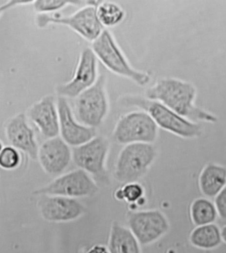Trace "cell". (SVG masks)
<instances>
[{
    "mask_svg": "<svg viewBox=\"0 0 226 253\" xmlns=\"http://www.w3.org/2000/svg\"><path fill=\"white\" fill-rule=\"evenodd\" d=\"M146 98L159 101L191 122L215 124L217 117L194 105L196 89L192 84L175 79L159 80L147 89Z\"/></svg>",
    "mask_w": 226,
    "mask_h": 253,
    "instance_id": "6da1fadb",
    "label": "cell"
},
{
    "mask_svg": "<svg viewBox=\"0 0 226 253\" xmlns=\"http://www.w3.org/2000/svg\"><path fill=\"white\" fill-rule=\"evenodd\" d=\"M123 106L136 107L147 113L158 126L184 139L200 137L203 133L202 126L179 116L168 107L159 102L139 96L126 95L121 98Z\"/></svg>",
    "mask_w": 226,
    "mask_h": 253,
    "instance_id": "7a4b0ae2",
    "label": "cell"
},
{
    "mask_svg": "<svg viewBox=\"0 0 226 253\" xmlns=\"http://www.w3.org/2000/svg\"><path fill=\"white\" fill-rule=\"evenodd\" d=\"M91 48L98 60L115 75L130 80L140 86H145L150 83L151 77L149 74L132 67L108 29H105L100 37L91 42Z\"/></svg>",
    "mask_w": 226,
    "mask_h": 253,
    "instance_id": "3957f363",
    "label": "cell"
},
{
    "mask_svg": "<svg viewBox=\"0 0 226 253\" xmlns=\"http://www.w3.org/2000/svg\"><path fill=\"white\" fill-rule=\"evenodd\" d=\"M157 157V149L151 143L126 145L117 159L114 178L123 184L139 182L147 174Z\"/></svg>",
    "mask_w": 226,
    "mask_h": 253,
    "instance_id": "277c9868",
    "label": "cell"
},
{
    "mask_svg": "<svg viewBox=\"0 0 226 253\" xmlns=\"http://www.w3.org/2000/svg\"><path fill=\"white\" fill-rule=\"evenodd\" d=\"M100 1H87V5L73 14L61 16L56 14H38L37 26L45 28L49 25H61L71 28L82 38L93 42L105 28L99 21L96 7Z\"/></svg>",
    "mask_w": 226,
    "mask_h": 253,
    "instance_id": "5b68a950",
    "label": "cell"
},
{
    "mask_svg": "<svg viewBox=\"0 0 226 253\" xmlns=\"http://www.w3.org/2000/svg\"><path fill=\"white\" fill-rule=\"evenodd\" d=\"M73 110L77 120L84 126L95 129L102 124L109 110L106 76H99L92 86L75 99Z\"/></svg>",
    "mask_w": 226,
    "mask_h": 253,
    "instance_id": "8992f818",
    "label": "cell"
},
{
    "mask_svg": "<svg viewBox=\"0 0 226 253\" xmlns=\"http://www.w3.org/2000/svg\"><path fill=\"white\" fill-rule=\"evenodd\" d=\"M157 125L144 111L125 114L117 122L113 131L114 141L122 145L153 144L158 135Z\"/></svg>",
    "mask_w": 226,
    "mask_h": 253,
    "instance_id": "52a82bcc",
    "label": "cell"
},
{
    "mask_svg": "<svg viewBox=\"0 0 226 253\" xmlns=\"http://www.w3.org/2000/svg\"><path fill=\"white\" fill-rule=\"evenodd\" d=\"M98 190V186L90 175L79 169L60 175L45 186L35 190L34 194L39 196H60L76 199L94 196Z\"/></svg>",
    "mask_w": 226,
    "mask_h": 253,
    "instance_id": "ba28073f",
    "label": "cell"
},
{
    "mask_svg": "<svg viewBox=\"0 0 226 253\" xmlns=\"http://www.w3.org/2000/svg\"><path fill=\"white\" fill-rule=\"evenodd\" d=\"M127 220L128 228L144 246L162 238L170 229L167 216L159 210L131 211Z\"/></svg>",
    "mask_w": 226,
    "mask_h": 253,
    "instance_id": "9c48e42d",
    "label": "cell"
},
{
    "mask_svg": "<svg viewBox=\"0 0 226 253\" xmlns=\"http://www.w3.org/2000/svg\"><path fill=\"white\" fill-rule=\"evenodd\" d=\"M98 58L91 48H85L80 54L75 74L67 83L56 87L58 96L75 99L92 86L98 77Z\"/></svg>",
    "mask_w": 226,
    "mask_h": 253,
    "instance_id": "30bf717a",
    "label": "cell"
},
{
    "mask_svg": "<svg viewBox=\"0 0 226 253\" xmlns=\"http://www.w3.org/2000/svg\"><path fill=\"white\" fill-rule=\"evenodd\" d=\"M110 141L102 136H95L83 145L72 149L73 161L80 169L96 178L107 175L106 161Z\"/></svg>",
    "mask_w": 226,
    "mask_h": 253,
    "instance_id": "8fae6325",
    "label": "cell"
},
{
    "mask_svg": "<svg viewBox=\"0 0 226 253\" xmlns=\"http://www.w3.org/2000/svg\"><path fill=\"white\" fill-rule=\"evenodd\" d=\"M38 207L43 219L54 223L75 221L87 211L85 206L75 198L60 196H40Z\"/></svg>",
    "mask_w": 226,
    "mask_h": 253,
    "instance_id": "7c38bea8",
    "label": "cell"
},
{
    "mask_svg": "<svg viewBox=\"0 0 226 253\" xmlns=\"http://www.w3.org/2000/svg\"><path fill=\"white\" fill-rule=\"evenodd\" d=\"M56 100L60 137L68 145L78 147L96 136L95 129L84 126L77 120L67 98L58 96Z\"/></svg>",
    "mask_w": 226,
    "mask_h": 253,
    "instance_id": "4fadbf2b",
    "label": "cell"
},
{
    "mask_svg": "<svg viewBox=\"0 0 226 253\" xmlns=\"http://www.w3.org/2000/svg\"><path fill=\"white\" fill-rule=\"evenodd\" d=\"M73 159L70 145L60 137L48 139L39 149L38 160L43 170L49 175L61 174Z\"/></svg>",
    "mask_w": 226,
    "mask_h": 253,
    "instance_id": "5bb4252c",
    "label": "cell"
},
{
    "mask_svg": "<svg viewBox=\"0 0 226 253\" xmlns=\"http://www.w3.org/2000/svg\"><path fill=\"white\" fill-rule=\"evenodd\" d=\"M5 137L9 145L23 152L32 160H38L39 147L34 129L23 113L15 115L5 126Z\"/></svg>",
    "mask_w": 226,
    "mask_h": 253,
    "instance_id": "9a60e30c",
    "label": "cell"
},
{
    "mask_svg": "<svg viewBox=\"0 0 226 253\" xmlns=\"http://www.w3.org/2000/svg\"><path fill=\"white\" fill-rule=\"evenodd\" d=\"M28 117L45 137L50 139L60 134L57 100L51 95L44 96L33 104L28 111Z\"/></svg>",
    "mask_w": 226,
    "mask_h": 253,
    "instance_id": "2e32d148",
    "label": "cell"
},
{
    "mask_svg": "<svg viewBox=\"0 0 226 253\" xmlns=\"http://www.w3.org/2000/svg\"><path fill=\"white\" fill-rule=\"evenodd\" d=\"M198 182L204 196L215 198L226 186V167L216 163L206 165L200 173Z\"/></svg>",
    "mask_w": 226,
    "mask_h": 253,
    "instance_id": "e0dca14e",
    "label": "cell"
},
{
    "mask_svg": "<svg viewBox=\"0 0 226 253\" xmlns=\"http://www.w3.org/2000/svg\"><path fill=\"white\" fill-rule=\"evenodd\" d=\"M140 243L128 227L114 221L111 226L108 248L110 253H141Z\"/></svg>",
    "mask_w": 226,
    "mask_h": 253,
    "instance_id": "ac0fdd59",
    "label": "cell"
},
{
    "mask_svg": "<svg viewBox=\"0 0 226 253\" xmlns=\"http://www.w3.org/2000/svg\"><path fill=\"white\" fill-rule=\"evenodd\" d=\"M189 240L193 246L204 250L217 248L223 241L221 229L215 223L196 227L191 232Z\"/></svg>",
    "mask_w": 226,
    "mask_h": 253,
    "instance_id": "d6986e66",
    "label": "cell"
},
{
    "mask_svg": "<svg viewBox=\"0 0 226 253\" xmlns=\"http://www.w3.org/2000/svg\"><path fill=\"white\" fill-rule=\"evenodd\" d=\"M191 219L196 227L215 223L218 215L214 202L206 198H197L191 204Z\"/></svg>",
    "mask_w": 226,
    "mask_h": 253,
    "instance_id": "ffe728a7",
    "label": "cell"
},
{
    "mask_svg": "<svg viewBox=\"0 0 226 253\" xmlns=\"http://www.w3.org/2000/svg\"><path fill=\"white\" fill-rule=\"evenodd\" d=\"M96 14L104 28H111L120 25L126 17V11L123 7L110 1H100L96 7Z\"/></svg>",
    "mask_w": 226,
    "mask_h": 253,
    "instance_id": "44dd1931",
    "label": "cell"
},
{
    "mask_svg": "<svg viewBox=\"0 0 226 253\" xmlns=\"http://www.w3.org/2000/svg\"><path fill=\"white\" fill-rule=\"evenodd\" d=\"M114 197L118 201L126 202L131 206H143L145 189L139 182L127 183L116 190Z\"/></svg>",
    "mask_w": 226,
    "mask_h": 253,
    "instance_id": "7402d4cb",
    "label": "cell"
},
{
    "mask_svg": "<svg viewBox=\"0 0 226 253\" xmlns=\"http://www.w3.org/2000/svg\"><path fill=\"white\" fill-rule=\"evenodd\" d=\"M85 1H60V0H36L33 6L38 14H51L65 8L68 5H79Z\"/></svg>",
    "mask_w": 226,
    "mask_h": 253,
    "instance_id": "603a6c76",
    "label": "cell"
},
{
    "mask_svg": "<svg viewBox=\"0 0 226 253\" xmlns=\"http://www.w3.org/2000/svg\"><path fill=\"white\" fill-rule=\"evenodd\" d=\"M21 164L20 151L11 145H1L0 149V167L5 170L18 169Z\"/></svg>",
    "mask_w": 226,
    "mask_h": 253,
    "instance_id": "cb8c5ba5",
    "label": "cell"
},
{
    "mask_svg": "<svg viewBox=\"0 0 226 253\" xmlns=\"http://www.w3.org/2000/svg\"><path fill=\"white\" fill-rule=\"evenodd\" d=\"M214 204L217 210L218 217L223 223L226 224V186L214 198Z\"/></svg>",
    "mask_w": 226,
    "mask_h": 253,
    "instance_id": "d4e9b609",
    "label": "cell"
},
{
    "mask_svg": "<svg viewBox=\"0 0 226 253\" xmlns=\"http://www.w3.org/2000/svg\"><path fill=\"white\" fill-rule=\"evenodd\" d=\"M34 1H27V0H11L7 1L4 4H1L0 6V13L2 14L3 12L9 10L13 7L21 6V5H33Z\"/></svg>",
    "mask_w": 226,
    "mask_h": 253,
    "instance_id": "484cf974",
    "label": "cell"
},
{
    "mask_svg": "<svg viewBox=\"0 0 226 253\" xmlns=\"http://www.w3.org/2000/svg\"><path fill=\"white\" fill-rule=\"evenodd\" d=\"M85 253H110L108 247L102 245H93Z\"/></svg>",
    "mask_w": 226,
    "mask_h": 253,
    "instance_id": "4316f807",
    "label": "cell"
},
{
    "mask_svg": "<svg viewBox=\"0 0 226 253\" xmlns=\"http://www.w3.org/2000/svg\"><path fill=\"white\" fill-rule=\"evenodd\" d=\"M222 241L226 243V224L224 225L221 229Z\"/></svg>",
    "mask_w": 226,
    "mask_h": 253,
    "instance_id": "83f0119b",
    "label": "cell"
}]
</instances>
